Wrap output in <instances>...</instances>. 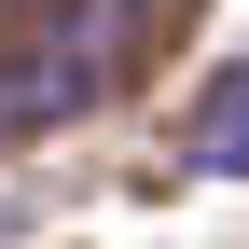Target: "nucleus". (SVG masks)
Here are the masks:
<instances>
[{"instance_id":"obj_1","label":"nucleus","mask_w":249,"mask_h":249,"mask_svg":"<svg viewBox=\"0 0 249 249\" xmlns=\"http://www.w3.org/2000/svg\"><path fill=\"white\" fill-rule=\"evenodd\" d=\"M97 83H111V14H70V28H42V42H14V55H0V139L70 124Z\"/></svg>"},{"instance_id":"obj_2","label":"nucleus","mask_w":249,"mask_h":249,"mask_svg":"<svg viewBox=\"0 0 249 249\" xmlns=\"http://www.w3.org/2000/svg\"><path fill=\"white\" fill-rule=\"evenodd\" d=\"M180 152H194L208 180H249V55L194 83V124H180Z\"/></svg>"}]
</instances>
